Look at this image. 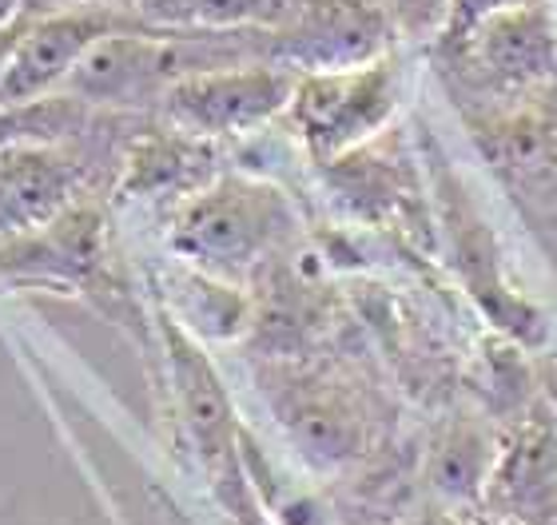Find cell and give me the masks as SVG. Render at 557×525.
<instances>
[{
	"label": "cell",
	"instance_id": "9a60e30c",
	"mask_svg": "<svg viewBox=\"0 0 557 525\" xmlns=\"http://www.w3.org/2000/svg\"><path fill=\"white\" fill-rule=\"evenodd\" d=\"M81 116L76 96H48L33 104H0V152L12 143H57Z\"/></svg>",
	"mask_w": 557,
	"mask_h": 525
},
{
	"label": "cell",
	"instance_id": "cb8c5ba5",
	"mask_svg": "<svg viewBox=\"0 0 557 525\" xmlns=\"http://www.w3.org/2000/svg\"><path fill=\"white\" fill-rule=\"evenodd\" d=\"M554 407H557V383H554Z\"/></svg>",
	"mask_w": 557,
	"mask_h": 525
},
{
	"label": "cell",
	"instance_id": "7a4b0ae2",
	"mask_svg": "<svg viewBox=\"0 0 557 525\" xmlns=\"http://www.w3.org/2000/svg\"><path fill=\"white\" fill-rule=\"evenodd\" d=\"M403 100V72L391 57L347 68L299 72L287 116L319 164H335L395 120Z\"/></svg>",
	"mask_w": 557,
	"mask_h": 525
},
{
	"label": "cell",
	"instance_id": "52a82bcc",
	"mask_svg": "<svg viewBox=\"0 0 557 525\" xmlns=\"http://www.w3.org/2000/svg\"><path fill=\"white\" fill-rule=\"evenodd\" d=\"M81 184L76 160L57 143H12L0 152V243L45 232L69 211Z\"/></svg>",
	"mask_w": 557,
	"mask_h": 525
},
{
	"label": "cell",
	"instance_id": "3957f363",
	"mask_svg": "<svg viewBox=\"0 0 557 525\" xmlns=\"http://www.w3.org/2000/svg\"><path fill=\"white\" fill-rule=\"evenodd\" d=\"M299 72L287 64H215L187 72L160 96L175 132L196 140L244 136L290 108Z\"/></svg>",
	"mask_w": 557,
	"mask_h": 525
},
{
	"label": "cell",
	"instance_id": "e0dca14e",
	"mask_svg": "<svg viewBox=\"0 0 557 525\" xmlns=\"http://www.w3.org/2000/svg\"><path fill=\"white\" fill-rule=\"evenodd\" d=\"M522 4H542V0H446V21H442V33H438L442 48L458 52L490 16L522 9Z\"/></svg>",
	"mask_w": 557,
	"mask_h": 525
},
{
	"label": "cell",
	"instance_id": "8992f818",
	"mask_svg": "<svg viewBox=\"0 0 557 525\" xmlns=\"http://www.w3.org/2000/svg\"><path fill=\"white\" fill-rule=\"evenodd\" d=\"M458 60L502 92H537L557 76V24L549 0L498 12L466 40Z\"/></svg>",
	"mask_w": 557,
	"mask_h": 525
},
{
	"label": "cell",
	"instance_id": "7402d4cb",
	"mask_svg": "<svg viewBox=\"0 0 557 525\" xmlns=\"http://www.w3.org/2000/svg\"><path fill=\"white\" fill-rule=\"evenodd\" d=\"M160 505H163V522L168 525H199V522H191V514H184L172 498H160Z\"/></svg>",
	"mask_w": 557,
	"mask_h": 525
},
{
	"label": "cell",
	"instance_id": "d6986e66",
	"mask_svg": "<svg viewBox=\"0 0 557 525\" xmlns=\"http://www.w3.org/2000/svg\"><path fill=\"white\" fill-rule=\"evenodd\" d=\"M410 525H474L466 514L450 510V505H426L422 514L410 517Z\"/></svg>",
	"mask_w": 557,
	"mask_h": 525
},
{
	"label": "cell",
	"instance_id": "603a6c76",
	"mask_svg": "<svg viewBox=\"0 0 557 525\" xmlns=\"http://www.w3.org/2000/svg\"><path fill=\"white\" fill-rule=\"evenodd\" d=\"M72 4H92V9H116V0H72Z\"/></svg>",
	"mask_w": 557,
	"mask_h": 525
},
{
	"label": "cell",
	"instance_id": "ba28073f",
	"mask_svg": "<svg viewBox=\"0 0 557 525\" xmlns=\"http://www.w3.org/2000/svg\"><path fill=\"white\" fill-rule=\"evenodd\" d=\"M383 33L386 12L379 9V0H314L295 33L283 36L278 64L299 72L362 64L383 57Z\"/></svg>",
	"mask_w": 557,
	"mask_h": 525
},
{
	"label": "cell",
	"instance_id": "2e32d148",
	"mask_svg": "<svg viewBox=\"0 0 557 525\" xmlns=\"http://www.w3.org/2000/svg\"><path fill=\"white\" fill-rule=\"evenodd\" d=\"M208 486H211V493H215V502H220L223 514L232 517V525H278L275 517L268 514V505L259 502L251 478H247L244 454H239V462H235L232 470H223L220 478H211Z\"/></svg>",
	"mask_w": 557,
	"mask_h": 525
},
{
	"label": "cell",
	"instance_id": "ac0fdd59",
	"mask_svg": "<svg viewBox=\"0 0 557 525\" xmlns=\"http://www.w3.org/2000/svg\"><path fill=\"white\" fill-rule=\"evenodd\" d=\"M379 9L410 40H426L430 33L438 36L446 21V0H379Z\"/></svg>",
	"mask_w": 557,
	"mask_h": 525
},
{
	"label": "cell",
	"instance_id": "4fadbf2b",
	"mask_svg": "<svg viewBox=\"0 0 557 525\" xmlns=\"http://www.w3.org/2000/svg\"><path fill=\"white\" fill-rule=\"evenodd\" d=\"M172 307L180 327H187L196 339L227 342L247 327V299L239 295V287L232 279H215L208 271L191 267L184 259L175 271Z\"/></svg>",
	"mask_w": 557,
	"mask_h": 525
},
{
	"label": "cell",
	"instance_id": "277c9868",
	"mask_svg": "<svg viewBox=\"0 0 557 525\" xmlns=\"http://www.w3.org/2000/svg\"><path fill=\"white\" fill-rule=\"evenodd\" d=\"M136 28L116 9H92V4H64L40 21L24 24L4 64L0 80V104H33L48 100L60 88H69L72 72L100 40Z\"/></svg>",
	"mask_w": 557,
	"mask_h": 525
},
{
	"label": "cell",
	"instance_id": "ffe728a7",
	"mask_svg": "<svg viewBox=\"0 0 557 525\" xmlns=\"http://www.w3.org/2000/svg\"><path fill=\"white\" fill-rule=\"evenodd\" d=\"M21 28H24V21L12 24V28H4V33H0V80H4V64H9V52H12V45H16Z\"/></svg>",
	"mask_w": 557,
	"mask_h": 525
},
{
	"label": "cell",
	"instance_id": "44dd1931",
	"mask_svg": "<svg viewBox=\"0 0 557 525\" xmlns=\"http://www.w3.org/2000/svg\"><path fill=\"white\" fill-rule=\"evenodd\" d=\"M21 12H24V0H0V33L12 28V24H21Z\"/></svg>",
	"mask_w": 557,
	"mask_h": 525
},
{
	"label": "cell",
	"instance_id": "9c48e42d",
	"mask_svg": "<svg viewBox=\"0 0 557 525\" xmlns=\"http://www.w3.org/2000/svg\"><path fill=\"white\" fill-rule=\"evenodd\" d=\"M490 502L510 514L546 517L557 505V407L537 402L518 426L498 442V466L490 478Z\"/></svg>",
	"mask_w": 557,
	"mask_h": 525
},
{
	"label": "cell",
	"instance_id": "5bb4252c",
	"mask_svg": "<svg viewBox=\"0 0 557 525\" xmlns=\"http://www.w3.org/2000/svg\"><path fill=\"white\" fill-rule=\"evenodd\" d=\"M151 28L168 33H239L256 24H278L290 0H139Z\"/></svg>",
	"mask_w": 557,
	"mask_h": 525
},
{
	"label": "cell",
	"instance_id": "8fae6325",
	"mask_svg": "<svg viewBox=\"0 0 557 525\" xmlns=\"http://www.w3.org/2000/svg\"><path fill=\"white\" fill-rule=\"evenodd\" d=\"M211 148L208 140H196L187 132H172V136H151L139 140L136 152L128 155V172L120 191L128 199H163L196 196L199 187L211 184Z\"/></svg>",
	"mask_w": 557,
	"mask_h": 525
},
{
	"label": "cell",
	"instance_id": "6da1fadb",
	"mask_svg": "<svg viewBox=\"0 0 557 525\" xmlns=\"http://www.w3.org/2000/svg\"><path fill=\"white\" fill-rule=\"evenodd\" d=\"M295 227L290 199L268 179L220 175L175 208L168 243L184 263L215 279H239Z\"/></svg>",
	"mask_w": 557,
	"mask_h": 525
},
{
	"label": "cell",
	"instance_id": "30bf717a",
	"mask_svg": "<svg viewBox=\"0 0 557 525\" xmlns=\"http://www.w3.org/2000/svg\"><path fill=\"white\" fill-rule=\"evenodd\" d=\"M278 422L311 466L335 470L362 450V414L338 390H290L278 407Z\"/></svg>",
	"mask_w": 557,
	"mask_h": 525
},
{
	"label": "cell",
	"instance_id": "5b68a950",
	"mask_svg": "<svg viewBox=\"0 0 557 525\" xmlns=\"http://www.w3.org/2000/svg\"><path fill=\"white\" fill-rule=\"evenodd\" d=\"M160 335L163 350H168V371H172L175 414L187 434V446L203 466L208 482L220 478L223 470L239 462V438H244L232 395H227L220 371L211 366L203 342L187 327H180V318L160 315Z\"/></svg>",
	"mask_w": 557,
	"mask_h": 525
},
{
	"label": "cell",
	"instance_id": "7c38bea8",
	"mask_svg": "<svg viewBox=\"0 0 557 525\" xmlns=\"http://www.w3.org/2000/svg\"><path fill=\"white\" fill-rule=\"evenodd\" d=\"M498 466V442L474 418H458L442 426L430 442L426 478L442 502L470 505L490 493V478Z\"/></svg>",
	"mask_w": 557,
	"mask_h": 525
}]
</instances>
